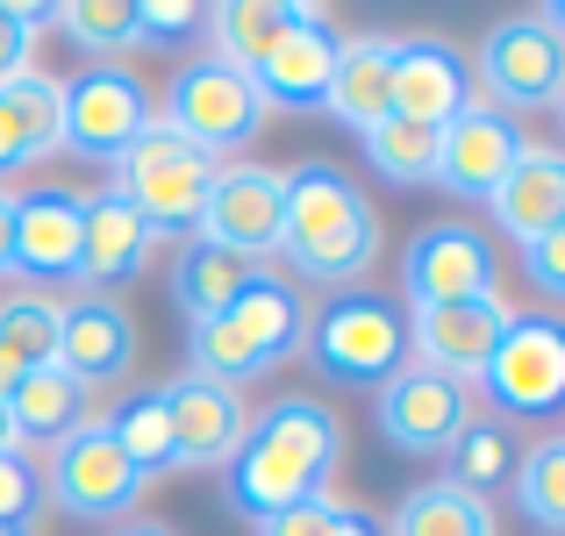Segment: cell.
<instances>
[{"mask_svg":"<svg viewBox=\"0 0 565 536\" xmlns=\"http://www.w3.org/2000/svg\"><path fill=\"white\" fill-rule=\"evenodd\" d=\"M57 158V79L29 72V79L0 86V179L29 172Z\"/></svg>","mask_w":565,"mask_h":536,"instance_id":"484cf974","label":"cell"},{"mask_svg":"<svg viewBox=\"0 0 565 536\" xmlns=\"http://www.w3.org/2000/svg\"><path fill=\"white\" fill-rule=\"evenodd\" d=\"M480 86L487 108L501 115H537L565 100V8L509 14L480 43Z\"/></svg>","mask_w":565,"mask_h":536,"instance_id":"52a82bcc","label":"cell"},{"mask_svg":"<svg viewBox=\"0 0 565 536\" xmlns=\"http://www.w3.org/2000/svg\"><path fill=\"white\" fill-rule=\"evenodd\" d=\"M8 422H14V443H65L79 422H94V394H86L72 372H57V365H29L22 379L8 386Z\"/></svg>","mask_w":565,"mask_h":536,"instance_id":"cb8c5ba5","label":"cell"},{"mask_svg":"<svg viewBox=\"0 0 565 536\" xmlns=\"http://www.w3.org/2000/svg\"><path fill=\"white\" fill-rule=\"evenodd\" d=\"M57 372L86 386V394H108L137 372V315H129L115 293H72L57 301Z\"/></svg>","mask_w":565,"mask_h":536,"instance_id":"9a60e30c","label":"cell"},{"mask_svg":"<svg viewBox=\"0 0 565 536\" xmlns=\"http://www.w3.org/2000/svg\"><path fill=\"white\" fill-rule=\"evenodd\" d=\"M108 536H180V529H166V523H115Z\"/></svg>","mask_w":565,"mask_h":536,"instance_id":"b9f144b4","label":"cell"},{"mask_svg":"<svg viewBox=\"0 0 565 536\" xmlns=\"http://www.w3.org/2000/svg\"><path fill=\"white\" fill-rule=\"evenodd\" d=\"M0 279H14V193L0 186Z\"/></svg>","mask_w":565,"mask_h":536,"instance_id":"ab89813d","label":"cell"},{"mask_svg":"<svg viewBox=\"0 0 565 536\" xmlns=\"http://www.w3.org/2000/svg\"><path fill=\"white\" fill-rule=\"evenodd\" d=\"M301 336H308L301 287H287L279 272H258L230 308H215L207 322L186 330V372L244 394L250 379H265V372L287 365V357L301 351Z\"/></svg>","mask_w":565,"mask_h":536,"instance_id":"3957f363","label":"cell"},{"mask_svg":"<svg viewBox=\"0 0 565 536\" xmlns=\"http://www.w3.org/2000/svg\"><path fill=\"white\" fill-rule=\"evenodd\" d=\"M51 22L79 43L94 65H122L137 51V0H65L51 8Z\"/></svg>","mask_w":565,"mask_h":536,"instance_id":"4dcf8cb0","label":"cell"},{"mask_svg":"<svg viewBox=\"0 0 565 536\" xmlns=\"http://www.w3.org/2000/svg\"><path fill=\"white\" fill-rule=\"evenodd\" d=\"M215 172L222 165L207 151H193L186 137H172L166 122H151L122 158H115V179H108V186L122 193V201L137 207V215L151 222L166 244H180V236H193V222H201Z\"/></svg>","mask_w":565,"mask_h":536,"instance_id":"277c9868","label":"cell"},{"mask_svg":"<svg viewBox=\"0 0 565 536\" xmlns=\"http://www.w3.org/2000/svg\"><path fill=\"white\" fill-rule=\"evenodd\" d=\"M472 386H487L501 422H552L558 400H565V330H558V315H515Z\"/></svg>","mask_w":565,"mask_h":536,"instance_id":"30bf717a","label":"cell"},{"mask_svg":"<svg viewBox=\"0 0 565 536\" xmlns=\"http://www.w3.org/2000/svg\"><path fill=\"white\" fill-rule=\"evenodd\" d=\"M258 272H265V265L236 258V250L201 244V236H180V250H172V301H180L186 330H193V322H207L215 308H230Z\"/></svg>","mask_w":565,"mask_h":536,"instance_id":"d4e9b609","label":"cell"},{"mask_svg":"<svg viewBox=\"0 0 565 536\" xmlns=\"http://www.w3.org/2000/svg\"><path fill=\"white\" fill-rule=\"evenodd\" d=\"M386 72H394V36H344V43H337V65H330L322 115L344 122L351 137L380 129L386 115H394V100H386Z\"/></svg>","mask_w":565,"mask_h":536,"instance_id":"603a6c76","label":"cell"},{"mask_svg":"<svg viewBox=\"0 0 565 536\" xmlns=\"http://www.w3.org/2000/svg\"><path fill=\"white\" fill-rule=\"evenodd\" d=\"M279 193H287L279 201V258L301 279H316V287H359L380 265V250H386L380 207L365 201V186L351 172L308 158V165L279 172Z\"/></svg>","mask_w":565,"mask_h":536,"instance_id":"6da1fadb","label":"cell"},{"mask_svg":"<svg viewBox=\"0 0 565 536\" xmlns=\"http://www.w3.org/2000/svg\"><path fill=\"white\" fill-rule=\"evenodd\" d=\"M0 451H22V443H14V422H8V408H0Z\"/></svg>","mask_w":565,"mask_h":536,"instance_id":"7bdbcfd3","label":"cell"},{"mask_svg":"<svg viewBox=\"0 0 565 536\" xmlns=\"http://www.w3.org/2000/svg\"><path fill=\"white\" fill-rule=\"evenodd\" d=\"M386 100L401 122L444 129L458 108H472V65L451 36H394V72H386Z\"/></svg>","mask_w":565,"mask_h":536,"instance_id":"d6986e66","label":"cell"},{"mask_svg":"<svg viewBox=\"0 0 565 536\" xmlns=\"http://www.w3.org/2000/svg\"><path fill=\"white\" fill-rule=\"evenodd\" d=\"M523 272L544 301H565V229H544L537 244H523Z\"/></svg>","mask_w":565,"mask_h":536,"instance_id":"f35d334b","label":"cell"},{"mask_svg":"<svg viewBox=\"0 0 565 536\" xmlns=\"http://www.w3.org/2000/svg\"><path fill=\"white\" fill-rule=\"evenodd\" d=\"M0 344L22 365H51L57 357V293H8L0 301Z\"/></svg>","mask_w":565,"mask_h":536,"instance_id":"e575fe53","label":"cell"},{"mask_svg":"<svg viewBox=\"0 0 565 536\" xmlns=\"http://www.w3.org/2000/svg\"><path fill=\"white\" fill-rule=\"evenodd\" d=\"M158 394H166V422H172V472H222L230 465L244 429H250V400L236 386L201 379V372H180Z\"/></svg>","mask_w":565,"mask_h":536,"instance_id":"2e32d148","label":"cell"},{"mask_svg":"<svg viewBox=\"0 0 565 536\" xmlns=\"http://www.w3.org/2000/svg\"><path fill=\"white\" fill-rule=\"evenodd\" d=\"M0 536H22V529H0Z\"/></svg>","mask_w":565,"mask_h":536,"instance_id":"ee69618b","label":"cell"},{"mask_svg":"<svg viewBox=\"0 0 565 536\" xmlns=\"http://www.w3.org/2000/svg\"><path fill=\"white\" fill-rule=\"evenodd\" d=\"M258 536H386L380 515H365L359 501H301V508H279V515H258Z\"/></svg>","mask_w":565,"mask_h":536,"instance_id":"836d02e7","label":"cell"},{"mask_svg":"<svg viewBox=\"0 0 565 536\" xmlns=\"http://www.w3.org/2000/svg\"><path fill=\"white\" fill-rule=\"evenodd\" d=\"M79 222H86V193L79 186L14 193V279L72 287V279H79Z\"/></svg>","mask_w":565,"mask_h":536,"instance_id":"ffe728a7","label":"cell"},{"mask_svg":"<svg viewBox=\"0 0 565 536\" xmlns=\"http://www.w3.org/2000/svg\"><path fill=\"white\" fill-rule=\"evenodd\" d=\"M36 508H43V465L29 451H0V529L29 536Z\"/></svg>","mask_w":565,"mask_h":536,"instance_id":"8d00e7d4","label":"cell"},{"mask_svg":"<svg viewBox=\"0 0 565 536\" xmlns=\"http://www.w3.org/2000/svg\"><path fill=\"white\" fill-rule=\"evenodd\" d=\"M100 422H108V437L122 443V458L143 480H151V472H172V422H166V394H158V386H137V394L115 400Z\"/></svg>","mask_w":565,"mask_h":536,"instance_id":"f546056e","label":"cell"},{"mask_svg":"<svg viewBox=\"0 0 565 536\" xmlns=\"http://www.w3.org/2000/svg\"><path fill=\"white\" fill-rule=\"evenodd\" d=\"M523 151H530L523 122L487 108V100H472V108H458L437 129V172H429V186L458 193V201H494V186L509 179V165Z\"/></svg>","mask_w":565,"mask_h":536,"instance_id":"5bb4252c","label":"cell"},{"mask_svg":"<svg viewBox=\"0 0 565 536\" xmlns=\"http://www.w3.org/2000/svg\"><path fill=\"white\" fill-rule=\"evenodd\" d=\"M386 536H494V508L451 480H429L394 508V529Z\"/></svg>","mask_w":565,"mask_h":536,"instance_id":"83f0119b","label":"cell"},{"mask_svg":"<svg viewBox=\"0 0 565 536\" xmlns=\"http://www.w3.org/2000/svg\"><path fill=\"white\" fill-rule=\"evenodd\" d=\"M22 372H29V365H22V357H14L8 344H0V400H8V386H14V379H22Z\"/></svg>","mask_w":565,"mask_h":536,"instance_id":"60d3db41","label":"cell"},{"mask_svg":"<svg viewBox=\"0 0 565 536\" xmlns=\"http://www.w3.org/2000/svg\"><path fill=\"white\" fill-rule=\"evenodd\" d=\"M487 207H494V229H509V244H537L544 229H565V151L530 143Z\"/></svg>","mask_w":565,"mask_h":536,"instance_id":"7402d4cb","label":"cell"},{"mask_svg":"<svg viewBox=\"0 0 565 536\" xmlns=\"http://www.w3.org/2000/svg\"><path fill=\"white\" fill-rule=\"evenodd\" d=\"M373 422L394 451H415V458H437L451 451V437L472 422V386L444 379L429 365H401L386 386H373Z\"/></svg>","mask_w":565,"mask_h":536,"instance_id":"4fadbf2b","label":"cell"},{"mask_svg":"<svg viewBox=\"0 0 565 536\" xmlns=\"http://www.w3.org/2000/svg\"><path fill=\"white\" fill-rule=\"evenodd\" d=\"M401 287H408V308L480 301V293H494V244L472 222H429L401 250Z\"/></svg>","mask_w":565,"mask_h":536,"instance_id":"ac0fdd59","label":"cell"},{"mask_svg":"<svg viewBox=\"0 0 565 536\" xmlns=\"http://www.w3.org/2000/svg\"><path fill=\"white\" fill-rule=\"evenodd\" d=\"M158 122L151 86L129 65H79L72 79H57V151L86 158V165H108Z\"/></svg>","mask_w":565,"mask_h":536,"instance_id":"8992f818","label":"cell"},{"mask_svg":"<svg viewBox=\"0 0 565 536\" xmlns=\"http://www.w3.org/2000/svg\"><path fill=\"white\" fill-rule=\"evenodd\" d=\"M337 29L330 14L316 8V0H301V14H294L287 29H279L273 43H265L258 57L244 65V79L258 86L265 108H294V115H322V94H330V65H337Z\"/></svg>","mask_w":565,"mask_h":536,"instance_id":"7c38bea8","label":"cell"},{"mask_svg":"<svg viewBox=\"0 0 565 536\" xmlns=\"http://www.w3.org/2000/svg\"><path fill=\"white\" fill-rule=\"evenodd\" d=\"M365 158H373V172L386 186H429V172H437V129L423 122H401V115H386L380 129H365Z\"/></svg>","mask_w":565,"mask_h":536,"instance_id":"d6a6232c","label":"cell"},{"mask_svg":"<svg viewBox=\"0 0 565 536\" xmlns=\"http://www.w3.org/2000/svg\"><path fill=\"white\" fill-rule=\"evenodd\" d=\"M408 365H429V372H444V379H458V386H472L487 372V357H494V344L509 336V322H515V308H509V293H480V301H423V308H408Z\"/></svg>","mask_w":565,"mask_h":536,"instance_id":"8fae6325","label":"cell"},{"mask_svg":"<svg viewBox=\"0 0 565 536\" xmlns=\"http://www.w3.org/2000/svg\"><path fill=\"white\" fill-rule=\"evenodd\" d=\"M51 22V0H0V86L29 79L36 57V29Z\"/></svg>","mask_w":565,"mask_h":536,"instance_id":"d590c367","label":"cell"},{"mask_svg":"<svg viewBox=\"0 0 565 536\" xmlns=\"http://www.w3.org/2000/svg\"><path fill=\"white\" fill-rule=\"evenodd\" d=\"M515 458H523V451H515V429L501 422V415H472V422L451 437V472H444V480L487 501L494 486L515 480Z\"/></svg>","mask_w":565,"mask_h":536,"instance_id":"f1b7e54d","label":"cell"},{"mask_svg":"<svg viewBox=\"0 0 565 536\" xmlns=\"http://www.w3.org/2000/svg\"><path fill=\"white\" fill-rule=\"evenodd\" d=\"M207 29L201 0H137V51H158V43H193Z\"/></svg>","mask_w":565,"mask_h":536,"instance_id":"74e56055","label":"cell"},{"mask_svg":"<svg viewBox=\"0 0 565 536\" xmlns=\"http://www.w3.org/2000/svg\"><path fill=\"white\" fill-rule=\"evenodd\" d=\"M279 201H287V193H279L273 165H222L215 186H207V207H201V222H193V236L265 265V258H279Z\"/></svg>","mask_w":565,"mask_h":536,"instance_id":"e0dca14e","label":"cell"},{"mask_svg":"<svg viewBox=\"0 0 565 536\" xmlns=\"http://www.w3.org/2000/svg\"><path fill=\"white\" fill-rule=\"evenodd\" d=\"M143 472L122 458V443L108 437V422H79L65 443L51 451V465H43V501H51L57 515H72V523H122L129 508L143 501Z\"/></svg>","mask_w":565,"mask_h":536,"instance_id":"9c48e42d","label":"cell"},{"mask_svg":"<svg viewBox=\"0 0 565 536\" xmlns=\"http://www.w3.org/2000/svg\"><path fill=\"white\" fill-rule=\"evenodd\" d=\"M515 508L530 515L544 536H558L565 529V437H544V443H530L523 458H515Z\"/></svg>","mask_w":565,"mask_h":536,"instance_id":"1f68e13d","label":"cell"},{"mask_svg":"<svg viewBox=\"0 0 565 536\" xmlns=\"http://www.w3.org/2000/svg\"><path fill=\"white\" fill-rule=\"evenodd\" d=\"M158 122L222 165V158L250 151V143L265 137L273 108L258 100V86H250L236 65H222V57H186V65L172 72V86H166V115H158Z\"/></svg>","mask_w":565,"mask_h":536,"instance_id":"5b68a950","label":"cell"},{"mask_svg":"<svg viewBox=\"0 0 565 536\" xmlns=\"http://www.w3.org/2000/svg\"><path fill=\"white\" fill-rule=\"evenodd\" d=\"M344 458V422L337 408L308 394H287L273 400L265 415H250L244 443L230 458V501L258 523V515H279V508H301V501L330 494V472Z\"/></svg>","mask_w":565,"mask_h":536,"instance_id":"7a4b0ae2","label":"cell"},{"mask_svg":"<svg viewBox=\"0 0 565 536\" xmlns=\"http://www.w3.org/2000/svg\"><path fill=\"white\" fill-rule=\"evenodd\" d=\"M158 244H166V236H158L122 193L94 186V193H86V222H79V287L86 293L129 287V279L158 258Z\"/></svg>","mask_w":565,"mask_h":536,"instance_id":"44dd1931","label":"cell"},{"mask_svg":"<svg viewBox=\"0 0 565 536\" xmlns=\"http://www.w3.org/2000/svg\"><path fill=\"white\" fill-rule=\"evenodd\" d=\"M308 357L322 379L337 386H386L408 365V322L386 293H337L316 322H308Z\"/></svg>","mask_w":565,"mask_h":536,"instance_id":"ba28073f","label":"cell"},{"mask_svg":"<svg viewBox=\"0 0 565 536\" xmlns=\"http://www.w3.org/2000/svg\"><path fill=\"white\" fill-rule=\"evenodd\" d=\"M294 14H301V0H222V8H207V29H201L207 57H222V65L244 72Z\"/></svg>","mask_w":565,"mask_h":536,"instance_id":"4316f807","label":"cell"}]
</instances>
